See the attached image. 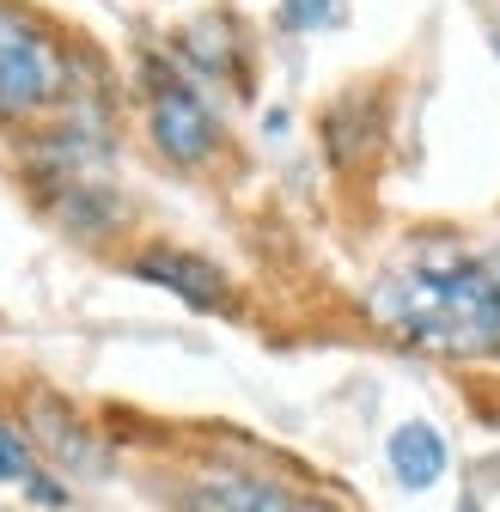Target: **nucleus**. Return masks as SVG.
I'll return each instance as SVG.
<instances>
[{
    "mask_svg": "<svg viewBox=\"0 0 500 512\" xmlns=\"http://www.w3.org/2000/svg\"><path fill=\"white\" fill-rule=\"evenodd\" d=\"M372 317L391 336L452 360L500 354V244H421L409 263H397L372 287Z\"/></svg>",
    "mask_w": 500,
    "mask_h": 512,
    "instance_id": "nucleus-1",
    "label": "nucleus"
},
{
    "mask_svg": "<svg viewBox=\"0 0 500 512\" xmlns=\"http://www.w3.org/2000/svg\"><path fill=\"white\" fill-rule=\"evenodd\" d=\"M68 92V55L25 7H0V122H25Z\"/></svg>",
    "mask_w": 500,
    "mask_h": 512,
    "instance_id": "nucleus-2",
    "label": "nucleus"
},
{
    "mask_svg": "<svg viewBox=\"0 0 500 512\" xmlns=\"http://www.w3.org/2000/svg\"><path fill=\"white\" fill-rule=\"evenodd\" d=\"M147 128L171 165H208L220 153V122L214 110L183 86L177 74H159L153 68V98H147Z\"/></svg>",
    "mask_w": 500,
    "mask_h": 512,
    "instance_id": "nucleus-3",
    "label": "nucleus"
},
{
    "mask_svg": "<svg viewBox=\"0 0 500 512\" xmlns=\"http://www.w3.org/2000/svg\"><path fill=\"white\" fill-rule=\"evenodd\" d=\"M135 275H141V281H153V287H165V293H177L183 305H196V311L226 305V275L208 263V256H196V250L153 244V250H141V256H135Z\"/></svg>",
    "mask_w": 500,
    "mask_h": 512,
    "instance_id": "nucleus-4",
    "label": "nucleus"
},
{
    "mask_svg": "<svg viewBox=\"0 0 500 512\" xmlns=\"http://www.w3.org/2000/svg\"><path fill=\"white\" fill-rule=\"evenodd\" d=\"M299 500L269 482V476H250V470H208L183 488V512H293Z\"/></svg>",
    "mask_w": 500,
    "mask_h": 512,
    "instance_id": "nucleus-5",
    "label": "nucleus"
},
{
    "mask_svg": "<svg viewBox=\"0 0 500 512\" xmlns=\"http://www.w3.org/2000/svg\"><path fill=\"white\" fill-rule=\"evenodd\" d=\"M385 458H391V476L403 482V488H433L446 476V433L433 427V421H403L397 433H391V445H385Z\"/></svg>",
    "mask_w": 500,
    "mask_h": 512,
    "instance_id": "nucleus-6",
    "label": "nucleus"
},
{
    "mask_svg": "<svg viewBox=\"0 0 500 512\" xmlns=\"http://www.w3.org/2000/svg\"><path fill=\"white\" fill-rule=\"evenodd\" d=\"M31 427L49 439V452L61 458V464H80V470H98L104 464V452L86 439V427H74V421H61V403H49V397H37V415H31Z\"/></svg>",
    "mask_w": 500,
    "mask_h": 512,
    "instance_id": "nucleus-7",
    "label": "nucleus"
},
{
    "mask_svg": "<svg viewBox=\"0 0 500 512\" xmlns=\"http://www.w3.org/2000/svg\"><path fill=\"white\" fill-rule=\"evenodd\" d=\"M281 25H287V31H324V25H342V0H281Z\"/></svg>",
    "mask_w": 500,
    "mask_h": 512,
    "instance_id": "nucleus-8",
    "label": "nucleus"
},
{
    "mask_svg": "<svg viewBox=\"0 0 500 512\" xmlns=\"http://www.w3.org/2000/svg\"><path fill=\"white\" fill-rule=\"evenodd\" d=\"M25 476H31V445L13 427H0V482H25Z\"/></svg>",
    "mask_w": 500,
    "mask_h": 512,
    "instance_id": "nucleus-9",
    "label": "nucleus"
},
{
    "mask_svg": "<svg viewBox=\"0 0 500 512\" xmlns=\"http://www.w3.org/2000/svg\"><path fill=\"white\" fill-rule=\"evenodd\" d=\"M25 494H31L37 506H49V512H61V506H68V488H61L55 476H43V470H31V476H25Z\"/></svg>",
    "mask_w": 500,
    "mask_h": 512,
    "instance_id": "nucleus-10",
    "label": "nucleus"
},
{
    "mask_svg": "<svg viewBox=\"0 0 500 512\" xmlns=\"http://www.w3.org/2000/svg\"><path fill=\"white\" fill-rule=\"evenodd\" d=\"M293 512H342V506H330V500H299Z\"/></svg>",
    "mask_w": 500,
    "mask_h": 512,
    "instance_id": "nucleus-11",
    "label": "nucleus"
},
{
    "mask_svg": "<svg viewBox=\"0 0 500 512\" xmlns=\"http://www.w3.org/2000/svg\"><path fill=\"white\" fill-rule=\"evenodd\" d=\"M494 55H500V31H494Z\"/></svg>",
    "mask_w": 500,
    "mask_h": 512,
    "instance_id": "nucleus-12",
    "label": "nucleus"
}]
</instances>
